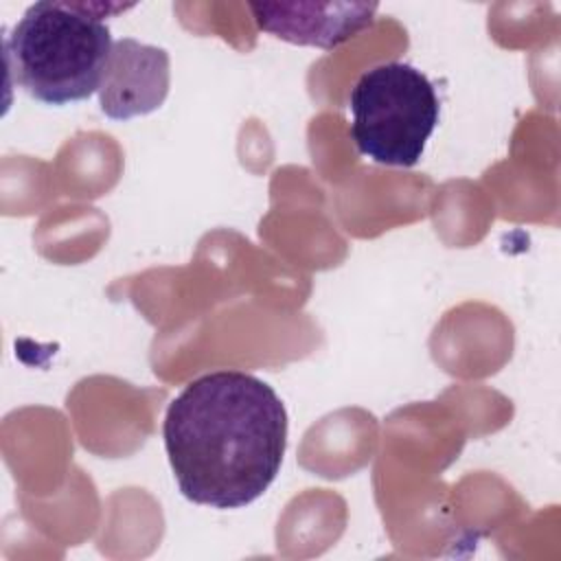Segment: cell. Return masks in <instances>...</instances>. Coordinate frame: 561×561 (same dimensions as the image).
<instances>
[{"mask_svg": "<svg viewBox=\"0 0 561 561\" xmlns=\"http://www.w3.org/2000/svg\"><path fill=\"white\" fill-rule=\"evenodd\" d=\"M169 81V53L164 48L123 37L112 46L99 88L101 110L114 121L145 116L164 103Z\"/></svg>", "mask_w": 561, "mask_h": 561, "instance_id": "cell-4", "label": "cell"}, {"mask_svg": "<svg viewBox=\"0 0 561 561\" xmlns=\"http://www.w3.org/2000/svg\"><path fill=\"white\" fill-rule=\"evenodd\" d=\"M248 9L261 31L278 39L331 50L366 31L377 13V4L335 2H250Z\"/></svg>", "mask_w": 561, "mask_h": 561, "instance_id": "cell-5", "label": "cell"}, {"mask_svg": "<svg viewBox=\"0 0 561 561\" xmlns=\"http://www.w3.org/2000/svg\"><path fill=\"white\" fill-rule=\"evenodd\" d=\"M351 136L362 156L386 167H414L440 116L432 81L414 66L386 61L366 70L348 94Z\"/></svg>", "mask_w": 561, "mask_h": 561, "instance_id": "cell-3", "label": "cell"}, {"mask_svg": "<svg viewBox=\"0 0 561 561\" xmlns=\"http://www.w3.org/2000/svg\"><path fill=\"white\" fill-rule=\"evenodd\" d=\"M164 449L182 495L210 508H243L274 482L287 447L276 390L243 370L193 379L169 405Z\"/></svg>", "mask_w": 561, "mask_h": 561, "instance_id": "cell-1", "label": "cell"}, {"mask_svg": "<svg viewBox=\"0 0 561 561\" xmlns=\"http://www.w3.org/2000/svg\"><path fill=\"white\" fill-rule=\"evenodd\" d=\"M131 9L112 2L31 4L4 37L11 81L48 105H68L99 92L112 33L103 18Z\"/></svg>", "mask_w": 561, "mask_h": 561, "instance_id": "cell-2", "label": "cell"}]
</instances>
